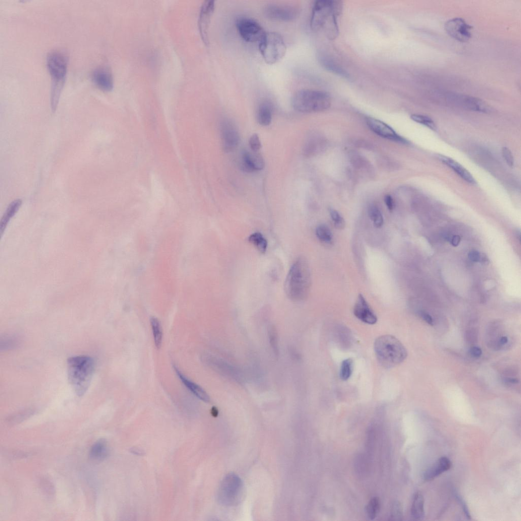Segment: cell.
Instances as JSON below:
<instances>
[{
    "mask_svg": "<svg viewBox=\"0 0 521 521\" xmlns=\"http://www.w3.org/2000/svg\"><path fill=\"white\" fill-rule=\"evenodd\" d=\"M341 1L319 0L314 2L310 25L313 31L324 29L327 37L330 40L338 34L337 17L342 11Z\"/></svg>",
    "mask_w": 521,
    "mask_h": 521,
    "instance_id": "obj_1",
    "label": "cell"
},
{
    "mask_svg": "<svg viewBox=\"0 0 521 521\" xmlns=\"http://www.w3.org/2000/svg\"><path fill=\"white\" fill-rule=\"evenodd\" d=\"M311 274L308 260L300 257L291 266L285 283L288 298L294 302L307 299L311 287Z\"/></svg>",
    "mask_w": 521,
    "mask_h": 521,
    "instance_id": "obj_2",
    "label": "cell"
},
{
    "mask_svg": "<svg viewBox=\"0 0 521 521\" xmlns=\"http://www.w3.org/2000/svg\"><path fill=\"white\" fill-rule=\"evenodd\" d=\"M95 369L92 357L86 355L70 357L67 360L68 377L76 394L83 396L88 390Z\"/></svg>",
    "mask_w": 521,
    "mask_h": 521,
    "instance_id": "obj_3",
    "label": "cell"
},
{
    "mask_svg": "<svg viewBox=\"0 0 521 521\" xmlns=\"http://www.w3.org/2000/svg\"><path fill=\"white\" fill-rule=\"evenodd\" d=\"M374 350L380 364L386 368L400 365L407 356L403 345L398 338L391 335L378 337L374 343Z\"/></svg>",
    "mask_w": 521,
    "mask_h": 521,
    "instance_id": "obj_4",
    "label": "cell"
},
{
    "mask_svg": "<svg viewBox=\"0 0 521 521\" xmlns=\"http://www.w3.org/2000/svg\"><path fill=\"white\" fill-rule=\"evenodd\" d=\"M47 64L52 79L51 108L55 112L66 78L68 58L60 51H53L47 56Z\"/></svg>",
    "mask_w": 521,
    "mask_h": 521,
    "instance_id": "obj_5",
    "label": "cell"
},
{
    "mask_svg": "<svg viewBox=\"0 0 521 521\" xmlns=\"http://www.w3.org/2000/svg\"><path fill=\"white\" fill-rule=\"evenodd\" d=\"M291 104L294 109L304 113L324 111L331 105V97L323 91L302 89L298 91L292 98Z\"/></svg>",
    "mask_w": 521,
    "mask_h": 521,
    "instance_id": "obj_6",
    "label": "cell"
},
{
    "mask_svg": "<svg viewBox=\"0 0 521 521\" xmlns=\"http://www.w3.org/2000/svg\"><path fill=\"white\" fill-rule=\"evenodd\" d=\"M259 50L265 62L273 65L282 60L286 55L287 47L282 35L275 32H266L259 43Z\"/></svg>",
    "mask_w": 521,
    "mask_h": 521,
    "instance_id": "obj_7",
    "label": "cell"
},
{
    "mask_svg": "<svg viewBox=\"0 0 521 521\" xmlns=\"http://www.w3.org/2000/svg\"><path fill=\"white\" fill-rule=\"evenodd\" d=\"M236 26L241 38L248 42L259 43L266 32L258 21L251 18H238Z\"/></svg>",
    "mask_w": 521,
    "mask_h": 521,
    "instance_id": "obj_8",
    "label": "cell"
},
{
    "mask_svg": "<svg viewBox=\"0 0 521 521\" xmlns=\"http://www.w3.org/2000/svg\"><path fill=\"white\" fill-rule=\"evenodd\" d=\"M444 28L450 36L459 42H468L472 37V27L462 18L447 20Z\"/></svg>",
    "mask_w": 521,
    "mask_h": 521,
    "instance_id": "obj_9",
    "label": "cell"
},
{
    "mask_svg": "<svg viewBox=\"0 0 521 521\" xmlns=\"http://www.w3.org/2000/svg\"><path fill=\"white\" fill-rule=\"evenodd\" d=\"M220 132L224 151L229 153L235 150L240 141V135L235 125L229 120H224L220 125Z\"/></svg>",
    "mask_w": 521,
    "mask_h": 521,
    "instance_id": "obj_10",
    "label": "cell"
},
{
    "mask_svg": "<svg viewBox=\"0 0 521 521\" xmlns=\"http://www.w3.org/2000/svg\"><path fill=\"white\" fill-rule=\"evenodd\" d=\"M215 1L207 0L201 7L198 19V26L201 38L206 44H209V29L211 17L215 10Z\"/></svg>",
    "mask_w": 521,
    "mask_h": 521,
    "instance_id": "obj_11",
    "label": "cell"
},
{
    "mask_svg": "<svg viewBox=\"0 0 521 521\" xmlns=\"http://www.w3.org/2000/svg\"><path fill=\"white\" fill-rule=\"evenodd\" d=\"M264 12L270 19L284 21L295 19L299 13L298 9L295 7L278 4L266 6Z\"/></svg>",
    "mask_w": 521,
    "mask_h": 521,
    "instance_id": "obj_12",
    "label": "cell"
},
{
    "mask_svg": "<svg viewBox=\"0 0 521 521\" xmlns=\"http://www.w3.org/2000/svg\"><path fill=\"white\" fill-rule=\"evenodd\" d=\"M367 123L370 129L380 137L402 144L409 143V142L398 134L391 126L379 120L368 118L367 119Z\"/></svg>",
    "mask_w": 521,
    "mask_h": 521,
    "instance_id": "obj_13",
    "label": "cell"
},
{
    "mask_svg": "<svg viewBox=\"0 0 521 521\" xmlns=\"http://www.w3.org/2000/svg\"><path fill=\"white\" fill-rule=\"evenodd\" d=\"M354 314L357 319L364 323L373 325L377 322V317L372 311L365 298L359 294L354 308Z\"/></svg>",
    "mask_w": 521,
    "mask_h": 521,
    "instance_id": "obj_14",
    "label": "cell"
},
{
    "mask_svg": "<svg viewBox=\"0 0 521 521\" xmlns=\"http://www.w3.org/2000/svg\"><path fill=\"white\" fill-rule=\"evenodd\" d=\"M240 166L244 171L252 173L263 170L265 162L263 157L258 152L244 150L241 154Z\"/></svg>",
    "mask_w": 521,
    "mask_h": 521,
    "instance_id": "obj_15",
    "label": "cell"
},
{
    "mask_svg": "<svg viewBox=\"0 0 521 521\" xmlns=\"http://www.w3.org/2000/svg\"><path fill=\"white\" fill-rule=\"evenodd\" d=\"M92 79L95 84L104 92H110L114 88V79L105 68L99 67L96 69L93 74Z\"/></svg>",
    "mask_w": 521,
    "mask_h": 521,
    "instance_id": "obj_16",
    "label": "cell"
},
{
    "mask_svg": "<svg viewBox=\"0 0 521 521\" xmlns=\"http://www.w3.org/2000/svg\"><path fill=\"white\" fill-rule=\"evenodd\" d=\"M437 157L442 163L451 168L461 178L465 180L467 183L472 185L476 184V181H475L472 175L459 163L451 159V158L442 155H438Z\"/></svg>",
    "mask_w": 521,
    "mask_h": 521,
    "instance_id": "obj_17",
    "label": "cell"
},
{
    "mask_svg": "<svg viewBox=\"0 0 521 521\" xmlns=\"http://www.w3.org/2000/svg\"><path fill=\"white\" fill-rule=\"evenodd\" d=\"M451 466V463L448 458L441 457L426 470L424 474V479L426 481H432L448 470Z\"/></svg>",
    "mask_w": 521,
    "mask_h": 521,
    "instance_id": "obj_18",
    "label": "cell"
},
{
    "mask_svg": "<svg viewBox=\"0 0 521 521\" xmlns=\"http://www.w3.org/2000/svg\"><path fill=\"white\" fill-rule=\"evenodd\" d=\"M174 368L180 380L192 394L203 402L206 403L210 402V397L205 390L199 385L187 378L175 366H174Z\"/></svg>",
    "mask_w": 521,
    "mask_h": 521,
    "instance_id": "obj_19",
    "label": "cell"
},
{
    "mask_svg": "<svg viewBox=\"0 0 521 521\" xmlns=\"http://www.w3.org/2000/svg\"><path fill=\"white\" fill-rule=\"evenodd\" d=\"M454 98L464 106L472 110L483 112H487L490 110L488 105L479 99L461 95Z\"/></svg>",
    "mask_w": 521,
    "mask_h": 521,
    "instance_id": "obj_20",
    "label": "cell"
},
{
    "mask_svg": "<svg viewBox=\"0 0 521 521\" xmlns=\"http://www.w3.org/2000/svg\"><path fill=\"white\" fill-rule=\"evenodd\" d=\"M319 61L321 65L327 71L344 78H349V74L330 57L321 55L319 57Z\"/></svg>",
    "mask_w": 521,
    "mask_h": 521,
    "instance_id": "obj_21",
    "label": "cell"
},
{
    "mask_svg": "<svg viewBox=\"0 0 521 521\" xmlns=\"http://www.w3.org/2000/svg\"><path fill=\"white\" fill-rule=\"evenodd\" d=\"M273 107L268 102H264L259 105L257 111V120L262 126H268L273 119Z\"/></svg>",
    "mask_w": 521,
    "mask_h": 521,
    "instance_id": "obj_22",
    "label": "cell"
},
{
    "mask_svg": "<svg viewBox=\"0 0 521 521\" xmlns=\"http://www.w3.org/2000/svg\"><path fill=\"white\" fill-rule=\"evenodd\" d=\"M22 204L20 199H17L11 202L7 208L0 222V232L2 235L10 219L17 213Z\"/></svg>",
    "mask_w": 521,
    "mask_h": 521,
    "instance_id": "obj_23",
    "label": "cell"
},
{
    "mask_svg": "<svg viewBox=\"0 0 521 521\" xmlns=\"http://www.w3.org/2000/svg\"><path fill=\"white\" fill-rule=\"evenodd\" d=\"M424 497L420 492H417L414 498L411 510L413 518L417 520H422L424 518Z\"/></svg>",
    "mask_w": 521,
    "mask_h": 521,
    "instance_id": "obj_24",
    "label": "cell"
},
{
    "mask_svg": "<svg viewBox=\"0 0 521 521\" xmlns=\"http://www.w3.org/2000/svg\"><path fill=\"white\" fill-rule=\"evenodd\" d=\"M108 454V447L106 441L104 439L98 441L94 444L90 451V457L95 460H102Z\"/></svg>",
    "mask_w": 521,
    "mask_h": 521,
    "instance_id": "obj_25",
    "label": "cell"
},
{
    "mask_svg": "<svg viewBox=\"0 0 521 521\" xmlns=\"http://www.w3.org/2000/svg\"><path fill=\"white\" fill-rule=\"evenodd\" d=\"M324 145V140L318 137H313L305 144L303 153L307 156L313 155L320 151Z\"/></svg>",
    "mask_w": 521,
    "mask_h": 521,
    "instance_id": "obj_26",
    "label": "cell"
},
{
    "mask_svg": "<svg viewBox=\"0 0 521 521\" xmlns=\"http://www.w3.org/2000/svg\"><path fill=\"white\" fill-rule=\"evenodd\" d=\"M150 323L153 331L154 341L157 348L160 349L163 341V331L160 322L155 317L152 316Z\"/></svg>",
    "mask_w": 521,
    "mask_h": 521,
    "instance_id": "obj_27",
    "label": "cell"
},
{
    "mask_svg": "<svg viewBox=\"0 0 521 521\" xmlns=\"http://www.w3.org/2000/svg\"><path fill=\"white\" fill-rule=\"evenodd\" d=\"M316 236L322 242L330 244L333 240L332 232L328 226L325 224H320L315 230Z\"/></svg>",
    "mask_w": 521,
    "mask_h": 521,
    "instance_id": "obj_28",
    "label": "cell"
},
{
    "mask_svg": "<svg viewBox=\"0 0 521 521\" xmlns=\"http://www.w3.org/2000/svg\"><path fill=\"white\" fill-rule=\"evenodd\" d=\"M248 241L255 245L261 253H265L266 252L268 242L261 233L256 232L252 234L249 237Z\"/></svg>",
    "mask_w": 521,
    "mask_h": 521,
    "instance_id": "obj_29",
    "label": "cell"
},
{
    "mask_svg": "<svg viewBox=\"0 0 521 521\" xmlns=\"http://www.w3.org/2000/svg\"><path fill=\"white\" fill-rule=\"evenodd\" d=\"M380 510V502L378 497L372 498L366 508L368 517L371 520H374Z\"/></svg>",
    "mask_w": 521,
    "mask_h": 521,
    "instance_id": "obj_30",
    "label": "cell"
},
{
    "mask_svg": "<svg viewBox=\"0 0 521 521\" xmlns=\"http://www.w3.org/2000/svg\"><path fill=\"white\" fill-rule=\"evenodd\" d=\"M353 371V360L351 358H347L343 361L339 372V376L342 380L346 381L348 380L352 375Z\"/></svg>",
    "mask_w": 521,
    "mask_h": 521,
    "instance_id": "obj_31",
    "label": "cell"
},
{
    "mask_svg": "<svg viewBox=\"0 0 521 521\" xmlns=\"http://www.w3.org/2000/svg\"><path fill=\"white\" fill-rule=\"evenodd\" d=\"M369 215L374 223L375 227L379 228L383 224V215L379 208L374 206L370 207L368 210Z\"/></svg>",
    "mask_w": 521,
    "mask_h": 521,
    "instance_id": "obj_32",
    "label": "cell"
},
{
    "mask_svg": "<svg viewBox=\"0 0 521 521\" xmlns=\"http://www.w3.org/2000/svg\"><path fill=\"white\" fill-rule=\"evenodd\" d=\"M268 335L270 345L272 349H273L275 354L278 356L279 354V346H278V332L276 327L274 325H271L268 328Z\"/></svg>",
    "mask_w": 521,
    "mask_h": 521,
    "instance_id": "obj_33",
    "label": "cell"
},
{
    "mask_svg": "<svg viewBox=\"0 0 521 521\" xmlns=\"http://www.w3.org/2000/svg\"><path fill=\"white\" fill-rule=\"evenodd\" d=\"M411 119L433 130L436 129V126L433 120L429 117L422 115L414 114L411 116Z\"/></svg>",
    "mask_w": 521,
    "mask_h": 521,
    "instance_id": "obj_34",
    "label": "cell"
},
{
    "mask_svg": "<svg viewBox=\"0 0 521 521\" xmlns=\"http://www.w3.org/2000/svg\"><path fill=\"white\" fill-rule=\"evenodd\" d=\"M329 213L334 224L338 229H343L345 226V222L343 217L336 210L330 209Z\"/></svg>",
    "mask_w": 521,
    "mask_h": 521,
    "instance_id": "obj_35",
    "label": "cell"
},
{
    "mask_svg": "<svg viewBox=\"0 0 521 521\" xmlns=\"http://www.w3.org/2000/svg\"><path fill=\"white\" fill-rule=\"evenodd\" d=\"M249 144L253 152H258L261 148V143L258 135L256 133L251 136Z\"/></svg>",
    "mask_w": 521,
    "mask_h": 521,
    "instance_id": "obj_36",
    "label": "cell"
},
{
    "mask_svg": "<svg viewBox=\"0 0 521 521\" xmlns=\"http://www.w3.org/2000/svg\"><path fill=\"white\" fill-rule=\"evenodd\" d=\"M391 518L394 520H401L403 518L402 507L400 503L396 502L392 510Z\"/></svg>",
    "mask_w": 521,
    "mask_h": 521,
    "instance_id": "obj_37",
    "label": "cell"
},
{
    "mask_svg": "<svg viewBox=\"0 0 521 521\" xmlns=\"http://www.w3.org/2000/svg\"><path fill=\"white\" fill-rule=\"evenodd\" d=\"M503 155L507 164L511 167L514 165V157L511 150L507 147H504L502 150Z\"/></svg>",
    "mask_w": 521,
    "mask_h": 521,
    "instance_id": "obj_38",
    "label": "cell"
},
{
    "mask_svg": "<svg viewBox=\"0 0 521 521\" xmlns=\"http://www.w3.org/2000/svg\"><path fill=\"white\" fill-rule=\"evenodd\" d=\"M455 497H456L457 500H458V502L461 505V507H462V509L463 510V511H464V512L465 514V515H466V517L470 520V518H471V516H470V513L469 512V510H468V509L467 505L466 504L465 502L463 501V498L460 496V495L459 494H458L457 492H455Z\"/></svg>",
    "mask_w": 521,
    "mask_h": 521,
    "instance_id": "obj_39",
    "label": "cell"
},
{
    "mask_svg": "<svg viewBox=\"0 0 521 521\" xmlns=\"http://www.w3.org/2000/svg\"><path fill=\"white\" fill-rule=\"evenodd\" d=\"M482 255L477 251H471L468 254L470 260L474 262H480Z\"/></svg>",
    "mask_w": 521,
    "mask_h": 521,
    "instance_id": "obj_40",
    "label": "cell"
},
{
    "mask_svg": "<svg viewBox=\"0 0 521 521\" xmlns=\"http://www.w3.org/2000/svg\"><path fill=\"white\" fill-rule=\"evenodd\" d=\"M419 315L421 317V318L424 320L427 324L430 325H433L434 322L433 320L431 315L424 312H420L419 313Z\"/></svg>",
    "mask_w": 521,
    "mask_h": 521,
    "instance_id": "obj_41",
    "label": "cell"
},
{
    "mask_svg": "<svg viewBox=\"0 0 521 521\" xmlns=\"http://www.w3.org/2000/svg\"><path fill=\"white\" fill-rule=\"evenodd\" d=\"M385 203L390 211H393L395 205L393 198L390 195H387L384 198Z\"/></svg>",
    "mask_w": 521,
    "mask_h": 521,
    "instance_id": "obj_42",
    "label": "cell"
},
{
    "mask_svg": "<svg viewBox=\"0 0 521 521\" xmlns=\"http://www.w3.org/2000/svg\"><path fill=\"white\" fill-rule=\"evenodd\" d=\"M471 353L474 357H480L482 355V351L479 347H473L471 349Z\"/></svg>",
    "mask_w": 521,
    "mask_h": 521,
    "instance_id": "obj_43",
    "label": "cell"
},
{
    "mask_svg": "<svg viewBox=\"0 0 521 521\" xmlns=\"http://www.w3.org/2000/svg\"><path fill=\"white\" fill-rule=\"evenodd\" d=\"M461 241V238L458 235H455L452 236L450 240L451 244L454 246H457L459 245Z\"/></svg>",
    "mask_w": 521,
    "mask_h": 521,
    "instance_id": "obj_44",
    "label": "cell"
},
{
    "mask_svg": "<svg viewBox=\"0 0 521 521\" xmlns=\"http://www.w3.org/2000/svg\"><path fill=\"white\" fill-rule=\"evenodd\" d=\"M508 342V337L506 336H502L500 338V339L499 340V342H498V343H499V344L501 345H505V344H507Z\"/></svg>",
    "mask_w": 521,
    "mask_h": 521,
    "instance_id": "obj_45",
    "label": "cell"
},
{
    "mask_svg": "<svg viewBox=\"0 0 521 521\" xmlns=\"http://www.w3.org/2000/svg\"><path fill=\"white\" fill-rule=\"evenodd\" d=\"M211 415L214 417H217L218 415V411L216 407H213L211 410Z\"/></svg>",
    "mask_w": 521,
    "mask_h": 521,
    "instance_id": "obj_46",
    "label": "cell"
},
{
    "mask_svg": "<svg viewBox=\"0 0 521 521\" xmlns=\"http://www.w3.org/2000/svg\"><path fill=\"white\" fill-rule=\"evenodd\" d=\"M508 381L513 384H517L519 383V380L515 378H510L508 379Z\"/></svg>",
    "mask_w": 521,
    "mask_h": 521,
    "instance_id": "obj_47",
    "label": "cell"
}]
</instances>
